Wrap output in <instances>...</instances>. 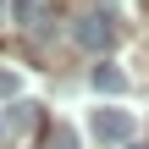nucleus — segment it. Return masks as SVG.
<instances>
[{
  "label": "nucleus",
  "mask_w": 149,
  "mask_h": 149,
  "mask_svg": "<svg viewBox=\"0 0 149 149\" xmlns=\"http://www.w3.org/2000/svg\"><path fill=\"white\" fill-rule=\"evenodd\" d=\"M0 100L17 105V72H6V66H0Z\"/></svg>",
  "instance_id": "nucleus-7"
},
{
  "label": "nucleus",
  "mask_w": 149,
  "mask_h": 149,
  "mask_svg": "<svg viewBox=\"0 0 149 149\" xmlns=\"http://www.w3.org/2000/svg\"><path fill=\"white\" fill-rule=\"evenodd\" d=\"M94 88H100V94H122V88H127V72L111 66V61H100V66H94Z\"/></svg>",
  "instance_id": "nucleus-4"
},
{
  "label": "nucleus",
  "mask_w": 149,
  "mask_h": 149,
  "mask_svg": "<svg viewBox=\"0 0 149 149\" xmlns=\"http://www.w3.org/2000/svg\"><path fill=\"white\" fill-rule=\"evenodd\" d=\"M94 138L100 144H133V116L127 111H94Z\"/></svg>",
  "instance_id": "nucleus-2"
},
{
  "label": "nucleus",
  "mask_w": 149,
  "mask_h": 149,
  "mask_svg": "<svg viewBox=\"0 0 149 149\" xmlns=\"http://www.w3.org/2000/svg\"><path fill=\"white\" fill-rule=\"evenodd\" d=\"M0 11H6V0H0Z\"/></svg>",
  "instance_id": "nucleus-10"
},
{
  "label": "nucleus",
  "mask_w": 149,
  "mask_h": 149,
  "mask_svg": "<svg viewBox=\"0 0 149 149\" xmlns=\"http://www.w3.org/2000/svg\"><path fill=\"white\" fill-rule=\"evenodd\" d=\"M6 122H11V127H17V133H28V127H33V122H39V105H28V100H17V105H11V116H6Z\"/></svg>",
  "instance_id": "nucleus-5"
},
{
  "label": "nucleus",
  "mask_w": 149,
  "mask_h": 149,
  "mask_svg": "<svg viewBox=\"0 0 149 149\" xmlns=\"http://www.w3.org/2000/svg\"><path fill=\"white\" fill-rule=\"evenodd\" d=\"M127 149H149V144H127Z\"/></svg>",
  "instance_id": "nucleus-9"
},
{
  "label": "nucleus",
  "mask_w": 149,
  "mask_h": 149,
  "mask_svg": "<svg viewBox=\"0 0 149 149\" xmlns=\"http://www.w3.org/2000/svg\"><path fill=\"white\" fill-rule=\"evenodd\" d=\"M72 39H77L88 55H105V50L116 44V17H111V11H88V17H77Z\"/></svg>",
  "instance_id": "nucleus-1"
},
{
  "label": "nucleus",
  "mask_w": 149,
  "mask_h": 149,
  "mask_svg": "<svg viewBox=\"0 0 149 149\" xmlns=\"http://www.w3.org/2000/svg\"><path fill=\"white\" fill-rule=\"evenodd\" d=\"M0 133H6V111H0Z\"/></svg>",
  "instance_id": "nucleus-8"
},
{
  "label": "nucleus",
  "mask_w": 149,
  "mask_h": 149,
  "mask_svg": "<svg viewBox=\"0 0 149 149\" xmlns=\"http://www.w3.org/2000/svg\"><path fill=\"white\" fill-rule=\"evenodd\" d=\"M44 149H77V133H72L66 122H55V127H50V138H44Z\"/></svg>",
  "instance_id": "nucleus-6"
},
{
  "label": "nucleus",
  "mask_w": 149,
  "mask_h": 149,
  "mask_svg": "<svg viewBox=\"0 0 149 149\" xmlns=\"http://www.w3.org/2000/svg\"><path fill=\"white\" fill-rule=\"evenodd\" d=\"M44 11H50V0H11V22L17 28H39Z\"/></svg>",
  "instance_id": "nucleus-3"
}]
</instances>
